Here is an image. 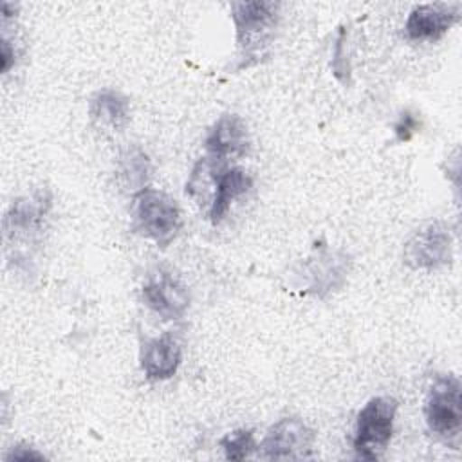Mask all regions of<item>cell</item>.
<instances>
[{"label": "cell", "mask_w": 462, "mask_h": 462, "mask_svg": "<svg viewBox=\"0 0 462 462\" xmlns=\"http://www.w3.org/2000/svg\"><path fill=\"white\" fill-rule=\"evenodd\" d=\"M52 208V197L47 189H38L32 195L18 197L9 206L4 217V240L9 262H31L27 247L36 244V238L45 227V220Z\"/></svg>", "instance_id": "6da1fadb"}, {"label": "cell", "mask_w": 462, "mask_h": 462, "mask_svg": "<svg viewBox=\"0 0 462 462\" xmlns=\"http://www.w3.org/2000/svg\"><path fill=\"white\" fill-rule=\"evenodd\" d=\"M278 14V2L254 0L231 4V18L236 27V43L240 49L238 69L251 67L267 56Z\"/></svg>", "instance_id": "7a4b0ae2"}, {"label": "cell", "mask_w": 462, "mask_h": 462, "mask_svg": "<svg viewBox=\"0 0 462 462\" xmlns=\"http://www.w3.org/2000/svg\"><path fill=\"white\" fill-rule=\"evenodd\" d=\"M397 402L392 397H372L357 413L354 451L359 458L375 460L386 449L395 420Z\"/></svg>", "instance_id": "3957f363"}, {"label": "cell", "mask_w": 462, "mask_h": 462, "mask_svg": "<svg viewBox=\"0 0 462 462\" xmlns=\"http://www.w3.org/2000/svg\"><path fill=\"white\" fill-rule=\"evenodd\" d=\"M132 215L137 229L159 245H168L180 229V211L171 197L159 189H143L134 195Z\"/></svg>", "instance_id": "277c9868"}, {"label": "cell", "mask_w": 462, "mask_h": 462, "mask_svg": "<svg viewBox=\"0 0 462 462\" xmlns=\"http://www.w3.org/2000/svg\"><path fill=\"white\" fill-rule=\"evenodd\" d=\"M350 273V256L337 249H319L294 269V285L325 298L343 287Z\"/></svg>", "instance_id": "5b68a950"}, {"label": "cell", "mask_w": 462, "mask_h": 462, "mask_svg": "<svg viewBox=\"0 0 462 462\" xmlns=\"http://www.w3.org/2000/svg\"><path fill=\"white\" fill-rule=\"evenodd\" d=\"M426 424L442 439H457L462 428L460 381L453 374L439 375L430 386L426 399Z\"/></svg>", "instance_id": "8992f818"}, {"label": "cell", "mask_w": 462, "mask_h": 462, "mask_svg": "<svg viewBox=\"0 0 462 462\" xmlns=\"http://www.w3.org/2000/svg\"><path fill=\"white\" fill-rule=\"evenodd\" d=\"M453 238L444 222H428L404 244L402 258L411 269H440L451 262Z\"/></svg>", "instance_id": "52a82bcc"}, {"label": "cell", "mask_w": 462, "mask_h": 462, "mask_svg": "<svg viewBox=\"0 0 462 462\" xmlns=\"http://www.w3.org/2000/svg\"><path fill=\"white\" fill-rule=\"evenodd\" d=\"M260 448L267 460L312 458L314 431L298 417H283L269 428Z\"/></svg>", "instance_id": "ba28073f"}, {"label": "cell", "mask_w": 462, "mask_h": 462, "mask_svg": "<svg viewBox=\"0 0 462 462\" xmlns=\"http://www.w3.org/2000/svg\"><path fill=\"white\" fill-rule=\"evenodd\" d=\"M143 300L162 319H179L189 307L186 285L166 271L157 273L143 285Z\"/></svg>", "instance_id": "9c48e42d"}, {"label": "cell", "mask_w": 462, "mask_h": 462, "mask_svg": "<svg viewBox=\"0 0 462 462\" xmlns=\"http://www.w3.org/2000/svg\"><path fill=\"white\" fill-rule=\"evenodd\" d=\"M460 18V4H420L415 5L406 20L404 31L410 40H440Z\"/></svg>", "instance_id": "30bf717a"}, {"label": "cell", "mask_w": 462, "mask_h": 462, "mask_svg": "<svg viewBox=\"0 0 462 462\" xmlns=\"http://www.w3.org/2000/svg\"><path fill=\"white\" fill-rule=\"evenodd\" d=\"M204 144L213 159L245 155L249 150L247 125L236 114H224L209 128Z\"/></svg>", "instance_id": "8fae6325"}, {"label": "cell", "mask_w": 462, "mask_h": 462, "mask_svg": "<svg viewBox=\"0 0 462 462\" xmlns=\"http://www.w3.org/2000/svg\"><path fill=\"white\" fill-rule=\"evenodd\" d=\"M180 357L179 343L164 334L146 343L141 354V368L150 381H164L177 372Z\"/></svg>", "instance_id": "7c38bea8"}, {"label": "cell", "mask_w": 462, "mask_h": 462, "mask_svg": "<svg viewBox=\"0 0 462 462\" xmlns=\"http://www.w3.org/2000/svg\"><path fill=\"white\" fill-rule=\"evenodd\" d=\"M251 184H253L251 177L240 168L220 170L215 179V195L209 206L211 222L218 224L226 217L231 206V200L244 195L251 188Z\"/></svg>", "instance_id": "4fadbf2b"}, {"label": "cell", "mask_w": 462, "mask_h": 462, "mask_svg": "<svg viewBox=\"0 0 462 462\" xmlns=\"http://www.w3.org/2000/svg\"><path fill=\"white\" fill-rule=\"evenodd\" d=\"M90 117L101 126H110L114 130L123 128L130 117L128 99L112 88L97 90L90 97Z\"/></svg>", "instance_id": "5bb4252c"}, {"label": "cell", "mask_w": 462, "mask_h": 462, "mask_svg": "<svg viewBox=\"0 0 462 462\" xmlns=\"http://www.w3.org/2000/svg\"><path fill=\"white\" fill-rule=\"evenodd\" d=\"M150 159L139 146L126 148L117 161V177L121 186L137 195L139 191L146 189L150 179Z\"/></svg>", "instance_id": "9a60e30c"}, {"label": "cell", "mask_w": 462, "mask_h": 462, "mask_svg": "<svg viewBox=\"0 0 462 462\" xmlns=\"http://www.w3.org/2000/svg\"><path fill=\"white\" fill-rule=\"evenodd\" d=\"M220 446L229 460H244L254 451V433L253 430H235L220 439Z\"/></svg>", "instance_id": "2e32d148"}, {"label": "cell", "mask_w": 462, "mask_h": 462, "mask_svg": "<svg viewBox=\"0 0 462 462\" xmlns=\"http://www.w3.org/2000/svg\"><path fill=\"white\" fill-rule=\"evenodd\" d=\"M345 43H346V32L341 27L339 32H337V38H336L334 52H332V72H334L337 81H341L343 85H348L350 76H352V67H350V61L346 58Z\"/></svg>", "instance_id": "e0dca14e"}, {"label": "cell", "mask_w": 462, "mask_h": 462, "mask_svg": "<svg viewBox=\"0 0 462 462\" xmlns=\"http://www.w3.org/2000/svg\"><path fill=\"white\" fill-rule=\"evenodd\" d=\"M417 130H419V119L415 117V114L410 112V110L402 112L401 117H399V121L395 123V135H397V139L402 141V143H406V141L411 139V135H413Z\"/></svg>", "instance_id": "ac0fdd59"}, {"label": "cell", "mask_w": 462, "mask_h": 462, "mask_svg": "<svg viewBox=\"0 0 462 462\" xmlns=\"http://www.w3.org/2000/svg\"><path fill=\"white\" fill-rule=\"evenodd\" d=\"M43 458L45 457L42 453H38L34 448L23 446V444L13 446V449L5 455L7 462H11V460H43Z\"/></svg>", "instance_id": "d6986e66"}, {"label": "cell", "mask_w": 462, "mask_h": 462, "mask_svg": "<svg viewBox=\"0 0 462 462\" xmlns=\"http://www.w3.org/2000/svg\"><path fill=\"white\" fill-rule=\"evenodd\" d=\"M14 61H16V49L11 45L9 38L4 34L2 43H0V69H2V72H7Z\"/></svg>", "instance_id": "ffe728a7"}]
</instances>
